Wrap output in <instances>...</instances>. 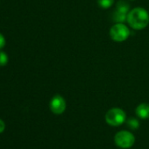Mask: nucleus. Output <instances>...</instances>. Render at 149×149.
Instances as JSON below:
<instances>
[{"instance_id":"nucleus-1","label":"nucleus","mask_w":149,"mask_h":149,"mask_svg":"<svg viewBox=\"0 0 149 149\" xmlns=\"http://www.w3.org/2000/svg\"><path fill=\"white\" fill-rule=\"evenodd\" d=\"M127 23L134 30H143L149 24V13L143 7L132 9L127 15Z\"/></svg>"},{"instance_id":"nucleus-2","label":"nucleus","mask_w":149,"mask_h":149,"mask_svg":"<svg viewBox=\"0 0 149 149\" xmlns=\"http://www.w3.org/2000/svg\"><path fill=\"white\" fill-rule=\"evenodd\" d=\"M104 119L111 126H119L126 121V114L122 109L115 107L106 112Z\"/></svg>"},{"instance_id":"nucleus-3","label":"nucleus","mask_w":149,"mask_h":149,"mask_svg":"<svg viewBox=\"0 0 149 149\" xmlns=\"http://www.w3.org/2000/svg\"><path fill=\"white\" fill-rule=\"evenodd\" d=\"M130 29L124 23H115L110 29V37L113 41L123 42L130 36Z\"/></svg>"},{"instance_id":"nucleus-4","label":"nucleus","mask_w":149,"mask_h":149,"mask_svg":"<svg viewBox=\"0 0 149 149\" xmlns=\"http://www.w3.org/2000/svg\"><path fill=\"white\" fill-rule=\"evenodd\" d=\"M114 142L117 145V146L123 149H127L134 145L135 137L131 132L123 130L115 134Z\"/></svg>"},{"instance_id":"nucleus-5","label":"nucleus","mask_w":149,"mask_h":149,"mask_svg":"<svg viewBox=\"0 0 149 149\" xmlns=\"http://www.w3.org/2000/svg\"><path fill=\"white\" fill-rule=\"evenodd\" d=\"M49 108L51 111L55 115L62 114L66 110V101L61 95H55L52 97L49 103Z\"/></svg>"},{"instance_id":"nucleus-6","label":"nucleus","mask_w":149,"mask_h":149,"mask_svg":"<svg viewBox=\"0 0 149 149\" xmlns=\"http://www.w3.org/2000/svg\"><path fill=\"white\" fill-rule=\"evenodd\" d=\"M136 115L141 119H146L149 118V104L142 103L139 104L135 109Z\"/></svg>"},{"instance_id":"nucleus-7","label":"nucleus","mask_w":149,"mask_h":149,"mask_svg":"<svg viewBox=\"0 0 149 149\" xmlns=\"http://www.w3.org/2000/svg\"><path fill=\"white\" fill-rule=\"evenodd\" d=\"M127 15L128 13H125L115 9L114 13H112V19L115 23H125L127 20Z\"/></svg>"},{"instance_id":"nucleus-8","label":"nucleus","mask_w":149,"mask_h":149,"mask_svg":"<svg viewBox=\"0 0 149 149\" xmlns=\"http://www.w3.org/2000/svg\"><path fill=\"white\" fill-rule=\"evenodd\" d=\"M116 10L125 13H128L131 11L130 4L126 1V0H118L116 4Z\"/></svg>"},{"instance_id":"nucleus-9","label":"nucleus","mask_w":149,"mask_h":149,"mask_svg":"<svg viewBox=\"0 0 149 149\" xmlns=\"http://www.w3.org/2000/svg\"><path fill=\"white\" fill-rule=\"evenodd\" d=\"M115 2V0H97V5L102 9L111 8Z\"/></svg>"},{"instance_id":"nucleus-10","label":"nucleus","mask_w":149,"mask_h":149,"mask_svg":"<svg viewBox=\"0 0 149 149\" xmlns=\"http://www.w3.org/2000/svg\"><path fill=\"white\" fill-rule=\"evenodd\" d=\"M125 122H126V125L132 130H137L139 127V122L137 118H130Z\"/></svg>"},{"instance_id":"nucleus-11","label":"nucleus","mask_w":149,"mask_h":149,"mask_svg":"<svg viewBox=\"0 0 149 149\" xmlns=\"http://www.w3.org/2000/svg\"><path fill=\"white\" fill-rule=\"evenodd\" d=\"M7 63H8L7 54L3 51H0V66H6Z\"/></svg>"},{"instance_id":"nucleus-12","label":"nucleus","mask_w":149,"mask_h":149,"mask_svg":"<svg viewBox=\"0 0 149 149\" xmlns=\"http://www.w3.org/2000/svg\"><path fill=\"white\" fill-rule=\"evenodd\" d=\"M6 45V39L3 36V34L0 33V49H2Z\"/></svg>"},{"instance_id":"nucleus-13","label":"nucleus","mask_w":149,"mask_h":149,"mask_svg":"<svg viewBox=\"0 0 149 149\" xmlns=\"http://www.w3.org/2000/svg\"><path fill=\"white\" fill-rule=\"evenodd\" d=\"M5 129H6V124L2 119H0V133H2L5 131Z\"/></svg>"},{"instance_id":"nucleus-14","label":"nucleus","mask_w":149,"mask_h":149,"mask_svg":"<svg viewBox=\"0 0 149 149\" xmlns=\"http://www.w3.org/2000/svg\"><path fill=\"white\" fill-rule=\"evenodd\" d=\"M131 1H133V0H131Z\"/></svg>"}]
</instances>
